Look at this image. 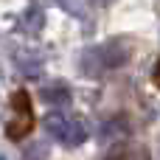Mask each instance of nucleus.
<instances>
[{
    "label": "nucleus",
    "instance_id": "7ed1b4c3",
    "mask_svg": "<svg viewBox=\"0 0 160 160\" xmlns=\"http://www.w3.org/2000/svg\"><path fill=\"white\" fill-rule=\"evenodd\" d=\"M104 160H149V152L138 143H118L104 155Z\"/></svg>",
    "mask_w": 160,
    "mask_h": 160
},
{
    "label": "nucleus",
    "instance_id": "f03ea898",
    "mask_svg": "<svg viewBox=\"0 0 160 160\" xmlns=\"http://www.w3.org/2000/svg\"><path fill=\"white\" fill-rule=\"evenodd\" d=\"M45 129H48L51 138H56L65 146H79V143L87 141V127L76 115H68V112H48Z\"/></svg>",
    "mask_w": 160,
    "mask_h": 160
},
{
    "label": "nucleus",
    "instance_id": "f257e3e1",
    "mask_svg": "<svg viewBox=\"0 0 160 160\" xmlns=\"http://www.w3.org/2000/svg\"><path fill=\"white\" fill-rule=\"evenodd\" d=\"M34 129V104L25 90H17L8 98V115H6V138L22 141Z\"/></svg>",
    "mask_w": 160,
    "mask_h": 160
},
{
    "label": "nucleus",
    "instance_id": "20e7f679",
    "mask_svg": "<svg viewBox=\"0 0 160 160\" xmlns=\"http://www.w3.org/2000/svg\"><path fill=\"white\" fill-rule=\"evenodd\" d=\"M152 76H155V82L160 84V59H158V65H155V73H152Z\"/></svg>",
    "mask_w": 160,
    "mask_h": 160
},
{
    "label": "nucleus",
    "instance_id": "39448f33",
    "mask_svg": "<svg viewBox=\"0 0 160 160\" xmlns=\"http://www.w3.org/2000/svg\"><path fill=\"white\" fill-rule=\"evenodd\" d=\"M93 3H96V6H110L112 0H93Z\"/></svg>",
    "mask_w": 160,
    "mask_h": 160
}]
</instances>
